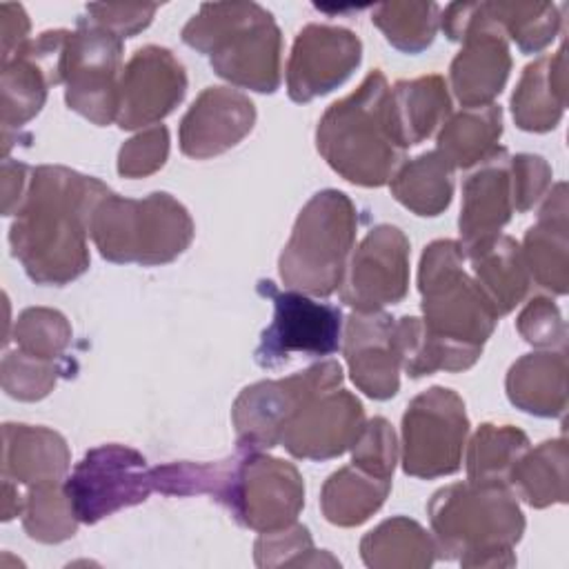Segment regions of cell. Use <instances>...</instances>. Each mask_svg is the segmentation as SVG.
<instances>
[{"label": "cell", "instance_id": "cell-24", "mask_svg": "<svg viewBox=\"0 0 569 569\" xmlns=\"http://www.w3.org/2000/svg\"><path fill=\"white\" fill-rule=\"evenodd\" d=\"M393 342L398 351V360L405 371L413 378L431 373L436 369L460 371L471 367L482 349H473L467 345L451 342L438 333H433L425 320L420 318H400L393 327Z\"/></svg>", "mask_w": 569, "mask_h": 569}, {"label": "cell", "instance_id": "cell-34", "mask_svg": "<svg viewBox=\"0 0 569 569\" xmlns=\"http://www.w3.org/2000/svg\"><path fill=\"white\" fill-rule=\"evenodd\" d=\"M567 207L565 202L553 209V202L549 200L542 209L540 222L529 229L527 233V258L531 262L533 278L540 282V287L553 289L556 293L567 291V244H553L556 238L567 236V220H565Z\"/></svg>", "mask_w": 569, "mask_h": 569}, {"label": "cell", "instance_id": "cell-9", "mask_svg": "<svg viewBox=\"0 0 569 569\" xmlns=\"http://www.w3.org/2000/svg\"><path fill=\"white\" fill-rule=\"evenodd\" d=\"M260 293H269L276 307L271 325L262 331L256 362L276 369L293 353L331 356L340 347L342 313L327 302H313L298 291H278L271 280L258 282Z\"/></svg>", "mask_w": 569, "mask_h": 569}, {"label": "cell", "instance_id": "cell-38", "mask_svg": "<svg viewBox=\"0 0 569 569\" xmlns=\"http://www.w3.org/2000/svg\"><path fill=\"white\" fill-rule=\"evenodd\" d=\"M396 462V438L385 418H373L356 440L353 465L380 478H391Z\"/></svg>", "mask_w": 569, "mask_h": 569}, {"label": "cell", "instance_id": "cell-33", "mask_svg": "<svg viewBox=\"0 0 569 569\" xmlns=\"http://www.w3.org/2000/svg\"><path fill=\"white\" fill-rule=\"evenodd\" d=\"M565 442H542L531 456L518 460L509 482L531 507H547L553 500L565 502Z\"/></svg>", "mask_w": 569, "mask_h": 569}, {"label": "cell", "instance_id": "cell-4", "mask_svg": "<svg viewBox=\"0 0 569 569\" xmlns=\"http://www.w3.org/2000/svg\"><path fill=\"white\" fill-rule=\"evenodd\" d=\"M89 231L100 253L113 262L160 264L184 251L193 224L169 193H151L144 200L109 193L96 207Z\"/></svg>", "mask_w": 569, "mask_h": 569}, {"label": "cell", "instance_id": "cell-7", "mask_svg": "<svg viewBox=\"0 0 569 569\" xmlns=\"http://www.w3.org/2000/svg\"><path fill=\"white\" fill-rule=\"evenodd\" d=\"M256 4H244L242 16L231 18H193L182 38L193 49L211 56L213 69L242 87L256 91H276L280 82L278 73V29L271 16L262 9L256 18L251 13Z\"/></svg>", "mask_w": 569, "mask_h": 569}, {"label": "cell", "instance_id": "cell-22", "mask_svg": "<svg viewBox=\"0 0 569 569\" xmlns=\"http://www.w3.org/2000/svg\"><path fill=\"white\" fill-rule=\"evenodd\" d=\"M518 249L520 247L507 236H491L462 247V253L471 260L476 271V282L491 300L498 316L511 311L529 284L525 260Z\"/></svg>", "mask_w": 569, "mask_h": 569}, {"label": "cell", "instance_id": "cell-26", "mask_svg": "<svg viewBox=\"0 0 569 569\" xmlns=\"http://www.w3.org/2000/svg\"><path fill=\"white\" fill-rule=\"evenodd\" d=\"M509 398L516 405L527 391V400L520 405L529 413L558 416L565 409V356L562 353H531L518 360L507 378Z\"/></svg>", "mask_w": 569, "mask_h": 569}, {"label": "cell", "instance_id": "cell-1", "mask_svg": "<svg viewBox=\"0 0 569 569\" xmlns=\"http://www.w3.org/2000/svg\"><path fill=\"white\" fill-rule=\"evenodd\" d=\"M109 193L100 180L62 167L33 171L9 233L13 256L31 280L64 284L87 269L84 233L91 229L96 207Z\"/></svg>", "mask_w": 569, "mask_h": 569}, {"label": "cell", "instance_id": "cell-13", "mask_svg": "<svg viewBox=\"0 0 569 569\" xmlns=\"http://www.w3.org/2000/svg\"><path fill=\"white\" fill-rule=\"evenodd\" d=\"M302 496L300 476L291 465L278 458L249 456L240 460L229 509L236 520L264 533L289 527L302 507Z\"/></svg>", "mask_w": 569, "mask_h": 569}, {"label": "cell", "instance_id": "cell-37", "mask_svg": "<svg viewBox=\"0 0 569 569\" xmlns=\"http://www.w3.org/2000/svg\"><path fill=\"white\" fill-rule=\"evenodd\" d=\"M16 340L24 353L51 360L64 349L69 340V327L58 311L27 309L18 320Z\"/></svg>", "mask_w": 569, "mask_h": 569}, {"label": "cell", "instance_id": "cell-3", "mask_svg": "<svg viewBox=\"0 0 569 569\" xmlns=\"http://www.w3.org/2000/svg\"><path fill=\"white\" fill-rule=\"evenodd\" d=\"M438 549L465 567L513 565L522 513L505 485L467 482L440 489L429 502Z\"/></svg>", "mask_w": 569, "mask_h": 569}, {"label": "cell", "instance_id": "cell-40", "mask_svg": "<svg viewBox=\"0 0 569 569\" xmlns=\"http://www.w3.org/2000/svg\"><path fill=\"white\" fill-rule=\"evenodd\" d=\"M553 311L558 309L551 305V300H545V298H538L533 300V305L527 307V311L520 316V322H518L527 342L531 345H551L553 340L562 342V336H565L562 320L558 313L551 318Z\"/></svg>", "mask_w": 569, "mask_h": 569}, {"label": "cell", "instance_id": "cell-11", "mask_svg": "<svg viewBox=\"0 0 569 569\" xmlns=\"http://www.w3.org/2000/svg\"><path fill=\"white\" fill-rule=\"evenodd\" d=\"M342 369L329 360L287 380L260 382L242 391L233 407L238 438L244 447H273L291 416L316 393L338 387Z\"/></svg>", "mask_w": 569, "mask_h": 569}, {"label": "cell", "instance_id": "cell-14", "mask_svg": "<svg viewBox=\"0 0 569 569\" xmlns=\"http://www.w3.org/2000/svg\"><path fill=\"white\" fill-rule=\"evenodd\" d=\"M318 396V393H316ZM311 396L284 425L280 442L298 458H331L356 445L365 429L362 405L336 387Z\"/></svg>", "mask_w": 569, "mask_h": 569}, {"label": "cell", "instance_id": "cell-35", "mask_svg": "<svg viewBox=\"0 0 569 569\" xmlns=\"http://www.w3.org/2000/svg\"><path fill=\"white\" fill-rule=\"evenodd\" d=\"M49 80L44 71L22 51L2 62V98H4V127L22 124L40 111Z\"/></svg>", "mask_w": 569, "mask_h": 569}, {"label": "cell", "instance_id": "cell-16", "mask_svg": "<svg viewBox=\"0 0 569 569\" xmlns=\"http://www.w3.org/2000/svg\"><path fill=\"white\" fill-rule=\"evenodd\" d=\"M449 38H467V47L451 64V80L458 100L469 107H485L509 73V51L491 18H445Z\"/></svg>", "mask_w": 569, "mask_h": 569}, {"label": "cell", "instance_id": "cell-39", "mask_svg": "<svg viewBox=\"0 0 569 569\" xmlns=\"http://www.w3.org/2000/svg\"><path fill=\"white\" fill-rule=\"evenodd\" d=\"M167 149H169V136L167 129L153 127L149 131H144L142 136L129 140L122 149H120V164L118 171L122 176H144L151 173L153 169L164 164L167 158Z\"/></svg>", "mask_w": 569, "mask_h": 569}, {"label": "cell", "instance_id": "cell-27", "mask_svg": "<svg viewBox=\"0 0 569 569\" xmlns=\"http://www.w3.org/2000/svg\"><path fill=\"white\" fill-rule=\"evenodd\" d=\"M389 493V478L365 471L362 467H345L336 471L322 489V511L333 525L351 527L365 522Z\"/></svg>", "mask_w": 569, "mask_h": 569}, {"label": "cell", "instance_id": "cell-10", "mask_svg": "<svg viewBox=\"0 0 569 569\" xmlns=\"http://www.w3.org/2000/svg\"><path fill=\"white\" fill-rule=\"evenodd\" d=\"M153 489L147 460L133 449L107 445L89 451L64 482L73 513L82 522H96L120 507L142 502Z\"/></svg>", "mask_w": 569, "mask_h": 569}, {"label": "cell", "instance_id": "cell-8", "mask_svg": "<svg viewBox=\"0 0 569 569\" xmlns=\"http://www.w3.org/2000/svg\"><path fill=\"white\" fill-rule=\"evenodd\" d=\"M469 422L462 400L442 387H433L409 405L402 418L405 471L436 478L458 471Z\"/></svg>", "mask_w": 569, "mask_h": 569}, {"label": "cell", "instance_id": "cell-28", "mask_svg": "<svg viewBox=\"0 0 569 569\" xmlns=\"http://www.w3.org/2000/svg\"><path fill=\"white\" fill-rule=\"evenodd\" d=\"M500 107H469L445 124L438 138V153L453 167H471L496 149L493 140L500 138Z\"/></svg>", "mask_w": 569, "mask_h": 569}, {"label": "cell", "instance_id": "cell-5", "mask_svg": "<svg viewBox=\"0 0 569 569\" xmlns=\"http://www.w3.org/2000/svg\"><path fill=\"white\" fill-rule=\"evenodd\" d=\"M353 204L342 191H320L300 211L293 236L280 258V276L289 287L329 296L340 287L345 258L353 244Z\"/></svg>", "mask_w": 569, "mask_h": 569}, {"label": "cell", "instance_id": "cell-29", "mask_svg": "<svg viewBox=\"0 0 569 569\" xmlns=\"http://www.w3.org/2000/svg\"><path fill=\"white\" fill-rule=\"evenodd\" d=\"M556 58H540L525 69L520 87L511 98L513 118L520 129L527 131H547L553 129L562 109H565V89L562 82L553 84Z\"/></svg>", "mask_w": 569, "mask_h": 569}, {"label": "cell", "instance_id": "cell-36", "mask_svg": "<svg viewBox=\"0 0 569 569\" xmlns=\"http://www.w3.org/2000/svg\"><path fill=\"white\" fill-rule=\"evenodd\" d=\"M73 507L58 489V482L33 485L27 496L24 529L31 538L42 542H60L76 531Z\"/></svg>", "mask_w": 569, "mask_h": 569}, {"label": "cell", "instance_id": "cell-2", "mask_svg": "<svg viewBox=\"0 0 569 569\" xmlns=\"http://www.w3.org/2000/svg\"><path fill=\"white\" fill-rule=\"evenodd\" d=\"M318 151L347 180L380 187L405 156L391 113V89L371 71L349 98L333 102L318 124Z\"/></svg>", "mask_w": 569, "mask_h": 569}, {"label": "cell", "instance_id": "cell-21", "mask_svg": "<svg viewBox=\"0 0 569 569\" xmlns=\"http://www.w3.org/2000/svg\"><path fill=\"white\" fill-rule=\"evenodd\" d=\"M511 158L505 149H493L485 167L465 182V204L460 213L462 247L498 236L511 216Z\"/></svg>", "mask_w": 569, "mask_h": 569}, {"label": "cell", "instance_id": "cell-18", "mask_svg": "<svg viewBox=\"0 0 569 569\" xmlns=\"http://www.w3.org/2000/svg\"><path fill=\"white\" fill-rule=\"evenodd\" d=\"M360 62V40L345 29L307 27L300 31L289 60V96L307 102L345 82Z\"/></svg>", "mask_w": 569, "mask_h": 569}, {"label": "cell", "instance_id": "cell-15", "mask_svg": "<svg viewBox=\"0 0 569 569\" xmlns=\"http://www.w3.org/2000/svg\"><path fill=\"white\" fill-rule=\"evenodd\" d=\"M407 251L409 244L400 229L376 227L349 264L342 300L358 311H376L398 302L407 293Z\"/></svg>", "mask_w": 569, "mask_h": 569}, {"label": "cell", "instance_id": "cell-31", "mask_svg": "<svg viewBox=\"0 0 569 569\" xmlns=\"http://www.w3.org/2000/svg\"><path fill=\"white\" fill-rule=\"evenodd\" d=\"M449 162L429 151L409 162L391 182L393 196L418 216H436L451 200V171Z\"/></svg>", "mask_w": 569, "mask_h": 569}, {"label": "cell", "instance_id": "cell-32", "mask_svg": "<svg viewBox=\"0 0 569 569\" xmlns=\"http://www.w3.org/2000/svg\"><path fill=\"white\" fill-rule=\"evenodd\" d=\"M527 436L518 429L482 425L471 442L467 458L469 480L507 487L511 469L520 460V453L527 449Z\"/></svg>", "mask_w": 569, "mask_h": 569}, {"label": "cell", "instance_id": "cell-12", "mask_svg": "<svg viewBox=\"0 0 569 569\" xmlns=\"http://www.w3.org/2000/svg\"><path fill=\"white\" fill-rule=\"evenodd\" d=\"M120 36L100 24H82L71 33L67 56V104L96 124H107L118 116L120 84H116L120 62Z\"/></svg>", "mask_w": 569, "mask_h": 569}, {"label": "cell", "instance_id": "cell-19", "mask_svg": "<svg viewBox=\"0 0 569 569\" xmlns=\"http://www.w3.org/2000/svg\"><path fill=\"white\" fill-rule=\"evenodd\" d=\"M393 318L380 311L353 313L347 322L345 356L353 382L371 398L385 400L398 391V351Z\"/></svg>", "mask_w": 569, "mask_h": 569}, {"label": "cell", "instance_id": "cell-20", "mask_svg": "<svg viewBox=\"0 0 569 569\" xmlns=\"http://www.w3.org/2000/svg\"><path fill=\"white\" fill-rule=\"evenodd\" d=\"M249 98L213 87L200 93L180 127V147L191 158H209L233 147L253 124Z\"/></svg>", "mask_w": 569, "mask_h": 569}, {"label": "cell", "instance_id": "cell-6", "mask_svg": "<svg viewBox=\"0 0 569 569\" xmlns=\"http://www.w3.org/2000/svg\"><path fill=\"white\" fill-rule=\"evenodd\" d=\"M462 247L438 240L420 260V293L425 325L458 345L482 349L498 320V311L480 284L462 271Z\"/></svg>", "mask_w": 569, "mask_h": 569}, {"label": "cell", "instance_id": "cell-25", "mask_svg": "<svg viewBox=\"0 0 569 569\" xmlns=\"http://www.w3.org/2000/svg\"><path fill=\"white\" fill-rule=\"evenodd\" d=\"M391 113L405 149L429 138L449 116V96L442 78L429 76L398 82L391 91Z\"/></svg>", "mask_w": 569, "mask_h": 569}, {"label": "cell", "instance_id": "cell-23", "mask_svg": "<svg viewBox=\"0 0 569 569\" xmlns=\"http://www.w3.org/2000/svg\"><path fill=\"white\" fill-rule=\"evenodd\" d=\"M69 453L64 440L40 427L4 425V478L16 482L44 485L58 482L67 471Z\"/></svg>", "mask_w": 569, "mask_h": 569}, {"label": "cell", "instance_id": "cell-17", "mask_svg": "<svg viewBox=\"0 0 569 569\" xmlns=\"http://www.w3.org/2000/svg\"><path fill=\"white\" fill-rule=\"evenodd\" d=\"M184 87L182 67L171 51L158 47L136 51L120 80L118 124L136 129L164 118L182 100Z\"/></svg>", "mask_w": 569, "mask_h": 569}, {"label": "cell", "instance_id": "cell-30", "mask_svg": "<svg viewBox=\"0 0 569 569\" xmlns=\"http://www.w3.org/2000/svg\"><path fill=\"white\" fill-rule=\"evenodd\" d=\"M369 567H429L433 545L420 525L407 518H393L369 531L360 545Z\"/></svg>", "mask_w": 569, "mask_h": 569}]
</instances>
